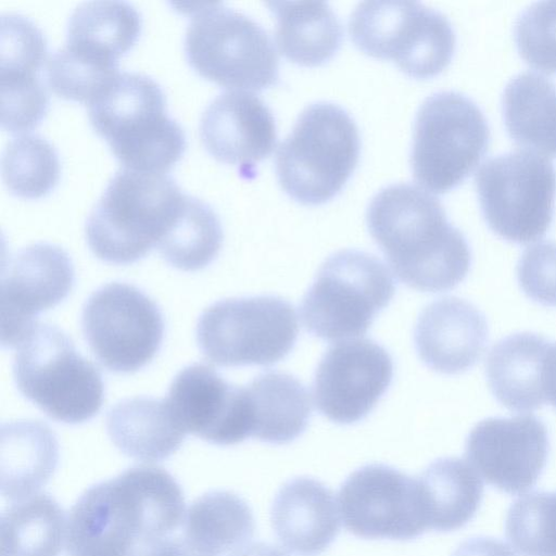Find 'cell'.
Segmentation results:
<instances>
[{
  "label": "cell",
  "mask_w": 556,
  "mask_h": 556,
  "mask_svg": "<svg viewBox=\"0 0 556 556\" xmlns=\"http://www.w3.org/2000/svg\"><path fill=\"white\" fill-rule=\"evenodd\" d=\"M81 331L103 367L131 374L151 363L160 351L164 319L157 304L140 289L111 282L85 302Z\"/></svg>",
  "instance_id": "cell-12"
},
{
  "label": "cell",
  "mask_w": 556,
  "mask_h": 556,
  "mask_svg": "<svg viewBox=\"0 0 556 556\" xmlns=\"http://www.w3.org/2000/svg\"><path fill=\"white\" fill-rule=\"evenodd\" d=\"M484 315L471 303L445 296L428 304L420 313L415 331V348L431 369L454 375L471 368L488 341Z\"/></svg>",
  "instance_id": "cell-19"
},
{
  "label": "cell",
  "mask_w": 556,
  "mask_h": 556,
  "mask_svg": "<svg viewBox=\"0 0 556 556\" xmlns=\"http://www.w3.org/2000/svg\"><path fill=\"white\" fill-rule=\"evenodd\" d=\"M517 279L525 294L544 306H556V242L527 248L517 265Z\"/></svg>",
  "instance_id": "cell-40"
},
{
  "label": "cell",
  "mask_w": 556,
  "mask_h": 556,
  "mask_svg": "<svg viewBox=\"0 0 556 556\" xmlns=\"http://www.w3.org/2000/svg\"><path fill=\"white\" fill-rule=\"evenodd\" d=\"M16 349V388L48 417L78 425L100 412L104 401L102 376L63 330L37 324Z\"/></svg>",
  "instance_id": "cell-5"
},
{
  "label": "cell",
  "mask_w": 556,
  "mask_h": 556,
  "mask_svg": "<svg viewBox=\"0 0 556 556\" xmlns=\"http://www.w3.org/2000/svg\"><path fill=\"white\" fill-rule=\"evenodd\" d=\"M544 389L546 402L556 408V344H552L544 368Z\"/></svg>",
  "instance_id": "cell-43"
},
{
  "label": "cell",
  "mask_w": 556,
  "mask_h": 556,
  "mask_svg": "<svg viewBox=\"0 0 556 556\" xmlns=\"http://www.w3.org/2000/svg\"><path fill=\"white\" fill-rule=\"evenodd\" d=\"M452 556H516L501 540L477 536L464 541Z\"/></svg>",
  "instance_id": "cell-42"
},
{
  "label": "cell",
  "mask_w": 556,
  "mask_h": 556,
  "mask_svg": "<svg viewBox=\"0 0 556 556\" xmlns=\"http://www.w3.org/2000/svg\"><path fill=\"white\" fill-rule=\"evenodd\" d=\"M166 401L184 430L208 443L233 445L252 437L245 388L228 382L207 365L181 369Z\"/></svg>",
  "instance_id": "cell-17"
},
{
  "label": "cell",
  "mask_w": 556,
  "mask_h": 556,
  "mask_svg": "<svg viewBox=\"0 0 556 556\" xmlns=\"http://www.w3.org/2000/svg\"><path fill=\"white\" fill-rule=\"evenodd\" d=\"M505 531L521 556H556V491L516 500L508 509Z\"/></svg>",
  "instance_id": "cell-35"
},
{
  "label": "cell",
  "mask_w": 556,
  "mask_h": 556,
  "mask_svg": "<svg viewBox=\"0 0 556 556\" xmlns=\"http://www.w3.org/2000/svg\"><path fill=\"white\" fill-rule=\"evenodd\" d=\"M429 529L454 531L478 510L483 485L477 472L460 458L432 462L418 477Z\"/></svg>",
  "instance_id": "cell-30"
},
{
  "label": "cell",
  "mask_w": 556,
  "mask_h": 556,
  "mask_svg": "<svg viewBox=\"0 0 556 556\" xmlns=\"http://www.w3.org/2000/svg\"><path fill=\"white\" fill-rule=\"evenodd\" d=\"M295 309L276 295L225 299L200 315L195 339L202 354L223 367L270 366L294 348Z\"/></svg>",
  "instance_id": "cell-8"
},
{
  "label": "cell",
  "mask_w": 556,
  "mask_h": 556,
  "mask_svg": "<svg viewBox=\"0 0 556 556\" xmlns=\"http://www.w3.org/2000/svg\"><path fill=\"white\" fill-rule=\"evenodd\" d=\"M129 556H199L181 536H164L144 542L137 546Z\"/></svg>",
  "instance_id": "cell-41"
},
{
  "label": "cell",
  "mask_w": 556,
  "mask_h": 556,
  "mask_svg": "<svg viewBox=\"0 0 556 556\" xmlns=\"http://www.w3.org/2000/svg\"><path fill=\"white\" fill-rule=\"evenodd\" d=\"M244 388L253 438L286 444L304 432L312 404L306 388L296 377L270 370L258 375Z\"/></svg>",
  "instance_id": "cell-24"
},
{
  "label": "cell",
  "mask_w": 556,
  "mask_h": 556,
  "mask_svg": "<svg viewBox=\"0 0 556 556\" xmlns=\"http://www.w3.org/2000/svg\"><path fill=\"white\" fill-rule=\"evenodd\" d=\"M354 43L368 55L391 59L412 77L441 73L455 50V33L440 11L417 1H364L349 21Z\"/></svg>",
  "instance_id": "cell-9"
},
{
  "label": "cell",
  "mask_w": 556,
  "mask_h": 556,
  "mask_svg": "<svg viewBox=\"0 0 556 556\" xmlns=\"http://www.w3.org/2000/svg\"><path fill=\"white\" fill-rule=\"evenodd\" d=\"M333 492L319 480L296 477L275 495L270 521L280 544L298 556L324 552L340 532Z\"/></svg>",
  "instance_id": "cell-20"
},
{
  "label": "cell",
  "mask_w": 556,
  "mask_h": 556,
  "mask_svg": "<svg viewBox=\"0 0 556 556\" xmlns=\"http://www.w3.org/2000/svg\"><path fill=\"white\" fill-rule=\"evenodd\" d=\"M338 501L345 529L358 538L408 541L429 530L417 477L388 465L354 470L341 484Z\"/></svg>",
  "instance_id": "cell-13"
},
{
  "label": "cell",
  "mask_w": 556,
  "mask_h": 556,
  "mask_svg": "<svg viewBox=\"0 0 556 556\" xmlns=\"http://www.w3.org/2000/svg\"><path fill=\"white\" fill-rule=\"evenodd\" d=\"M223 244V228L213 207L186 194L182 207L156 248L173 267L185 271L206 267Z\"/></svg>",
  "instance_id": "cell-32"
},
{
  "label": "cell",
  "mask_w": 556,
  "mask_h": 556,
  "mask_svg": "<svg viewBox=\"0 0 556 556\" xmlns=\"http://www.w3.org/2000/svg\"><path fill=\"white\" fill-rule=\"evenodd\" d=\"M232 556H287L281 549L277 546L264 543L256 542L252 544H248L240 551H238Z\"/></svg>",
  "instance_id": "cell-44"
},
{
  "label": "cell",
  "mask_w": 556,
  "mask_h": 556,
  "mask_svg": "<svg viewBox=\"0 0 556 556\" xmlns=\"http://www.w3.org/2000/svg\"><path fill=\"white\" fill-rule=\"evenodd\" d=\"M87 105L91 125L108 142L166 113L161 85L128 71L116 73Z\"/></svg>",
  "instance_id": "cell-28"
},
{
  "label": "cell",
  "mask_w": 556,
  "mask_h": 556,
  "mask_svg": "<svg viewBox=\"0 0 556 556\" xmlns=\"http://www.w3.org/2000/svg\"><path fill=\"white\" fill-rule=\"evenodd\" d=\"M181 538L199 556H232L250 544L255 521L244 500L229 491H210L186 511Z\"/></svg>",
  "instance_id": "cell-25"
},
{
  "label": "cell",
  "mask_w": 556,
  "mask_h": 556,
  "mask_svg": "<svg viewBox=\"0 0 556 556\" xmlns=\"http://www.w3.org/2000/svg\"><path fill=\"white\" fill-rule=\"evenodd\" d=\"M185 497L176 479L155 466H136L93 484L67 517L66 556H129L140 544L184 525Z\"/></svg>",
  "instance_id": "cell-1"
},
{
  "label": "cell",
  "mask_w": 556,
  "mask_h": 556,
  "mask_svg": "<svg viewBox=\"0 0 556 556\" xmlns=\"http://www.w3.org/2000/svg\"><path fill=\"white\" fill-rule=\"evenodd\" d=\"M199 131L217 160L247 173L268 156L277 141L275 117L267 104L247 90H224L202 112Z\"/></svg>",
  "instance_id": "cell-18"
},
{
  "label": "cell",
  "mask_w": 556,
  "mask_h": 556,
  "mask_svg": "<svg viewBox=\"0 0 556 556\" xmlns=\"http://www.w3.org/2000/svg\"><path fill=\"white\" fill-rule=\"evenodd\" d=\"M109 144L124 167L165 173L184 153L186 135L180 124L164 113L144 127Z\"/></svg>",
  "instance_id": "cell-34"
},
{
  "label": "cell",
  "mask_w": 556,
  "mask_h": 556,
  "mask_svg": "<svg viewBox=\"0 0 556 556\" xmlns=\"http://www.w3.org/2000/svg\"><path fill=\"white\" fill-rule=\"evenodd\" d=\"M551 342L532 332L497 341L485 361V376L496 401L511 412L527 413L545 402L544 368Z\"/></svg>",
  "instance_id": "cell-21"
},
{
  "label": "cell",
  "mask_w": 556,
  "mask_h": 556,
  "mask_svg": "<svg viewBox=\"0 0 556 556\" xmlns=\"http://www.w3.org/2000/svg\"><path fill=\"white\" fill-rule=\"evenodd\" d=\"M490 129L479 106L456 91L435 92L419 106L410 165L424 188L444 193L476 168L488 150Z\"/></svg>",
  "instance_id": "cell-10"
},
{
  "label": "cell",
  "mask_w": 556,
  "mask_h": 556,
  "mask_svg": "<svg viewBox=\"0 0 556 556\" xmlns=\"http://www.w3.org/2000/svg\"><path fill=\"white\" fill-rule=\"evenodd\" d=\"M476 186L486 224L503 239L529 243L548 230L556 170L545 156L520 150L491 157L477 172Z\"/></svg>",
  "instance_id": "cell-11"
},
{
  "label": "cell",
  "mask_w": 556,
  "mask_h": 556,
  "mask_svg": "<svg viewBox=\"0 0 556 556\" xmlns=\"http://www.w3.org/2000/svg\"><path fill=\"white\" fill-rule=\"evenodd\" d=\"M1 126L9 131L33 128L49 105L47 89L37 73L0 74Z\"/></svg>",
  "instance_id": "cell-39"
},
{
  "label": "cell",
  "mask_w": 556,
  "mask_h": 556,
  "mask_svg": "<svg viewBox=\"0 0 556 556\" xmlns=\"http://www.w3.org/2000/svg\"><path fill=\"white\" fill-rule=\"evenodd\" d=\"M184 49L204 77L238 90H263L279 78V60L267 31L247 14L222 2L191 8Z\"/></svg>",
  "instance_id": "cell-6"
},
{
  "label": "cell",
  "mask_w": 556,
  "mask_h": 556,
  "mask_svg": "<svg viewBox=\"0 0 556 556\" xmlns=\"http://www.w3.org/2000/svg\"><path fill=\"white\" fill-rule=\"evenodd\" d=\"M1 174L7 188L23 198H39L56 184L59 155L53 144L38 134L12 138L3 148Z\"/></svg>",
  "instance_id": "cell-33"
},
{
  "label": "cell",
  "mask_w": 556,
  "mask_h": 556,
  "mask_svg": "<svg viewBox=\"0 0 556 556\" xmlns=\"http://www.w3.org/2000/svg\"><path fill=\"white\" fill-rule=\"evenodd\" d=\"M394 279L375 255L358 250L331 254L303 296L300 312L305 329L327 341L366 333L392 300Z\"/></svg>",
  "instance_id": "cell-7"
},
{
  "label": "cell",
  "mask_w": 556,
  "mask_h": 556,
  "mask_svg": "<svg viewBox=\"0 0 556 556\" xmlns=\"http://www.w3.org/2000/svg\"><path fill=\"white\" fill-rule=\"evenodd\" d=\"M278 49L290 61L315 66L329 60L342 41V26L324 1H270Z\"/></svg>",
  "instance_id": "cell-26"
},
{
  "label": "cell",
  "mask_w": 556,
  "mask_h": 556,
  "mask_svg": "<svg viewBox=\"0 0 556 556\" xmlns=\"http://www.w3.org/2000/svg\"><path fill=\"white\" fill-rule=\"evenodd\" d=\"M514 37L529 65L556 74V1L535 2L525 9L515 22Z\"/></svg>",
  "instance_id": "cell-37"
},
{
  "label": "cell",
  "mask_w": 556,
  "mask_h": 556,
  "mask_svg": "<svg viewBox=\"0 0 556 556\" xmlns=\"http://www.w3.org/2000/svg\"><path fill=\"white\" fill-rule=\"evenodd\" d=\"M67 518L48 493L12 502L1 514V556H59Z\"/></svg>",
  "instance_id": "cell-31"
},
{
  "label": "cell",
  "mask_w": 556,
  "mask_h": 556,
  "mask_svg": "<svg viewBox=\"0 0 556 556\" xmlns=\"http://www.w3.org/2000/svg\"><path fill=\"white\" fill-rule=\"evenodd\" d=\"M1 494L14 502L43 486L56 469L59 443L38 420H17L1 427Z\"/></svg>",
  "instance_id": "cell-23"
},
{
  "label": "cell",
  "mask_w": 556,
  "mask_h": 556,
  "mask_svg": "<svg viewBox=\"0 0 556 556\" xmlns=\"http://www.w3.org/2000/svg\"><path fill=\"white\" fill-rule=\"evenodd\" d=\"M503 116L518 146L556 156V85L552 80L533 72L516 75L504 89Z\"/></svg>",
  "instance_id": "cell-27"
},
{
  "label": "cell",
  "mask_w": 556,
  "mask_h": 556,
  "mask_svg": "<svg viewBox=\"0 0 556 556\" xmlns=\"http://www.w3.org/2000/svg\"><path fill=\"white\" fill-rule=\"evenodd\" d=\"M366 222L396 277L412 289L443 292L467 276L471 252L443 205L425 189L407 182L380 189Z\"/></svg>",
  "instance_id": "cell-2"
},
{
  "label": "cell",
  "mask_w": 556,
  "mask_h": 556,
  "mask_svg": "<svg viewBox=\"0 0 556 556\" xmlns=\"http://www.w3.org/2000/svg\"><path fill=\"white\" fill-rule=\"evenodd\" d=\"M0 23V74L37 73L47 53L42 30L16 12L2 13Z\"/></svg>",
  "instance_id": "cell-38"
},
{
  "label": "cell",
  "mask_w": 556,
  "mask_h": 556,
  "mask_svg": "<svg viewBox=\"0 0 556 556\" xmlns=\"http://www.w3.org/2000/svg\"><path fill=\"white\" fill-rule=\"evenodd\" d=\"M141 29L138 10L123 0H92L75 7L66 22L65 43L99 60L117 62Z\"/></svg>",
  "instance_id": "cell-29"
},
{
  "label": "cell",
  "mask_w": 556,
  "mask_h": 556,
  "mask_svg": "<svg viewBox=\"0 0 556 556\" xmlns=\"http://www.w3.org/2000/svg\"><path fill=\"white\" fill-rule=\"evenodd\" d=\"M106 431L125 455L141 462H160L182 444L186 431L166 399H124L106 414Z\"/></svg>",
  "instance_id": "cell-22"
},
{
  "label": "cell",
  "mask_w": 556,
  "mask_h": 556,
  "mask_svg": "<svg viewBox=\"0 0 556 556\" xmlns=\"http://www.w3.org/2000/svg\"><path fill=\"white\" fill-rule=\"evenodd\" d=\"M548 451L546 426L532 415L485 418L471 429L465 443L470 467L508 494L526 492L536 483Z\"/></svg>",
  "instance_id": "cell-16"
},
{
  "label": "cell",
  "mask_w": 556,
  "mask_h": 556,
  "mask_svg": "<svg viewBox=\"0 0 556 556\" xmlns=\"http://www.w3.org/2000/svg\"><path fill=\"white\" fill-rule=\"evenodd\" d=\"M117 62L99 60L64 43L46 61L50 88L61 97L88 103L116 74Z\"/></svg>",
  "instance_id": "cell-36"
},
{
  "label": "cell",
  "mask_w": 556,
  "mask_h": 556,
  "mask_svg": "<svg viewBox=\"0 0 556 556\" xmlns=\"http://www.w3.org/2000/svg\"><path fill=\"white\" fill-rule=\"evenodd\" d=\"M74 282L73 262L59 245L31 243L11 256L1 276L2 346L16 348L37 325L38 315L60 304Z\"/></svg>",
  "instance_id": "cell-14"
},
{
  "label": "cell",
  "mask_w": 556,
  "mask_h": 556,
  "mask_svg": "<svg viewBox=\"0 0 556 556\" xmlns=\"http://www.w3.org/2000/svg\"><path fill=\"white\" fill-rule=\"evenodd\" d=\"M358 128L340 105L318 101L299 115L276 154L283 190L304 204H320L345 185L359 157Z\"/></svg>",
  "instance_id": "cell-4"
},
{
  "label": "cell",
  "mask_w": 556,
  "mask_h": 556,
  "mask_svg": "<svg viewBox=\"0 0 556 556\" xmlns=\"http://www.w3.org/2000/svg\"><path fill=\"white\" fill-rule=\"evenodd\" d=\"M392 377V358L374 340L338 342L323 355L315 371L316 408L336 424L357 422L372 410Z\"/></svg>",
  "instance_id": "cell-15"
},
{
  "label": "cell",
  "mask_w": 556,
  "mask_h": 556,
  "mask_svg": "<svg viewBox=\"0 0 556 556\" xmlns=\"http://www.w3.org/2000/svg\"><path fill=\"white\" fill-rule=\"evenodd\" d=\"M185 198L186 193L165 173L121 167L86 219L89 249L111 264L141 260L172 226Z\"/></svg>",
  "instance_id": "cell-3"
}]
</instances>
